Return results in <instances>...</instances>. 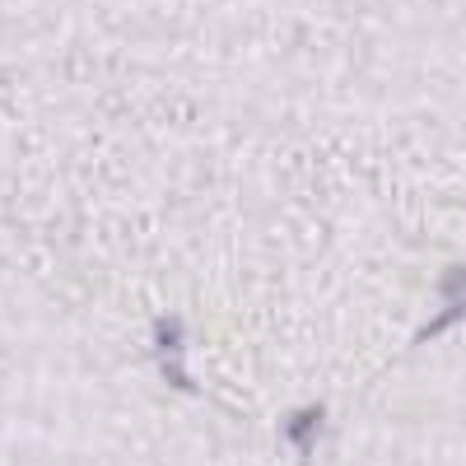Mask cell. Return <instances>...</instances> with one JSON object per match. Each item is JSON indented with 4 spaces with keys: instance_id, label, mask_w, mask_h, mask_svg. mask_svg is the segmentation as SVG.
Listing matches in <instances>:
<instances>
[{
    "instance_id": "1",
    "label": "cell",
    "mask_w": 466,
    "mask_h": 466,
    "mask_svg": "<svg viewBox=\"0 0 466 466\" xmlns=\"http://www.w3.org/2000/svg\"><path fill=\"white\" fill-rule=\"evenodd\" d=\"M154 360H159V373L173 392H197V382L187 373V322L177 313L154 318Z\"/></svg>"
},
{
    "instance_id": "2",
    "label": "cell",
    "mask_w": 466,
    "mask_h": 466,
    "mask_svg": "<svg viewBox=\"0 0 466 466\" xmlns=\"http://www.w3.org/2000/svg\"><path fill=\"white\" fill-rule=\"evenodd\" d=\"M439 294H443V313H439L434 322H424V327L415 331V340H434V336H443L448 327H457V322L466 318V266H448V270H443Z\"/></svg>"
},
{
    "instance_id": "3",
    "label": "cell",
    "mask_w": 466,
    "mask_h": 466,
    "mask_svg": "<svg viewBox=\"0 0 466 466\" xmlns=\"http://www.w3.org/2000/svg\"><path fill=\"white\" fill-rule=\"evenodd\" d=\"M322 430H327V406H303L285 420V439H289L294 452H313Z\"/></svg>"
}]
</instances>
